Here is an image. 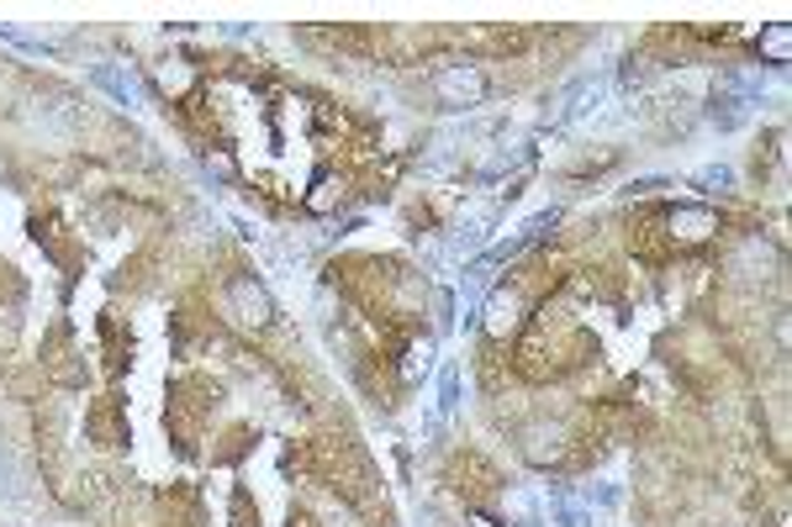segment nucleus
<instances>
[{
    "label": "nucleus",
    "instance_id": "f03ea898",
    "mask_svg": "<svg viewBox=\"0 0 792 527\" xmlns=\"http://www.w3.org/2000/svg\"><path fill=\"white\" fill-rule=\"evenodd\" d=\"M433 95H439L450 112H470V106L487 101V74H481L476 63H444V69L433 74Z\"/></svg>",
    "mask_w": 792,
    "mask_h": 527
},
{
    "label": "nucleus",
    "instance_id": "423d86ee",
    "mask_svg": "<svg viewBox=\"0 0 792 527\" xmlns=\"http://www.w3.org/2000/svg\"><path fill=\"white\" fill-rule=\"evenodd\" d=\"M545 506H549V523L555 527H592V501L571 496L566 485H549Z\"/></svg>",
    "mask_w": 792,
    "mask_h": 527
},
{
    "label": "nucleus",
    "instance_id": "9b49d317",
    "mask_svg": "<svg viewBox=\"0 0 792 527\" xmlns=\"http://www.w3.org/2000/svg\"><path fill=\"white\" fill-rule=\"evenodd\" d=\"M692 190H702V196H724V190H734V169L730 164H708V169L692 175Z\"/></svg>",
    "mask_w": 792,
    "mask_h": 527
},
{
    "label": "nucleus",
    "instance_id": "6e6552de",
    "mask_svg": "<svg viewBox=\"0 0 792 527\" xmlns=\"http://www.w3.org/2000/svg\"><path fill=\"white\" fill-rule=\"evenodd\" d=\"M513 323H519V295L497 291L487 301V332H491V338H508V332H513Z\"/></svg>",
    "mask_w": 792,
    "mask_h": 527
},
{
    "label": "nucleus",
    "instance_id": "9d476101",
    "mask_svg": "<svg viewBox=\"0 0 792 527\" xmlns=\"http://www.w3.org/2000/svg\"><path fill=\"white\" fill-rule=\"evenodd\" d=\"M401 375H407L412 385L433 375V338H423V343H412V349H407V359H401Z\"/></svg>",
    "mask_w": 792,
    "mask_h": 527
},
{
    "label": "nucleus",
    "instance_id": "2eb2a0df",
    "mask_svg": "<svg viewBox=\"0 0 792 527\" xmlns=\"http://www.w3.org/2000/svg\"><path fill=\"white\" fill-rule=\"evenodd\" d=\"M470 527H491V523H487V517H476V523H470Z\"/></svg>",
    "mask_w": 792,
    "mask_h": 527
},
{
    "label": "nucleus",
    "instance_id": "0eeeda50",
    "mask_svg": "<svg viewBox=\"0 0 792 527\" xmlns=\"http://www.w3.org/2000/svg\"><path fill=\"white\" fill-rule=\"evenodd\" d=\"M671 233H682L687 243H702L708 233H719V216H713L708 206H676V216H671Z\"/></svg>",
    "mask_w": 792,
    "mask_h": 527
},
{
    "label": "nucleus",
    "instance_id": "39448f33",
    "mask_svg": "<svg viewBox=\"0 0 792 527\" xmlns=\"http://www.w3.org/2000/svg\"><path fill=\"white\" fill-rule=\"evenodd\" d=\"M560 454H566V428L539 422V428L523 433V459H528V465H555Z\"/></svg>",
    "mask_w": 792,
    "mask_h": 527
},
{
    "label": "nucleus",
    "instance_id": "1a4fd4ad",
    "mask_svg": "<svg viewBox=\"0 0 792 527\" xmlns=\"http://www.w3.org/2000/svg\"><path fill=\"white\" fill-rule=\"evenodd\" d=\"M761 54H766V63H771V69H782V63H788V54H792L788 22H771V27L761 32Z\"/></svg>",
    "mask_w": 792,
    "mask_h": 527
},
{
    "label": "nucleus",
    "instance_id": "f8f14e48",
    "mask_svg": "<svg viewBox=\"0 0 792 527\" xmlns=\"http://www.w3.org/2000/svg\"><path fill=\"white\" fill-rule=\"evenodd\" d=\"M487 216H470V222H459L455 227V237H450V243H455V254H476V248H481V243H487Z\"/></svg>",
    "mask_w": 792,
    "mask_h": 527
},
{
    "label": "nucleus",
    "instance_id": "ddd939ff",
    "mask_svg": "<svg viewBox=\"0 0 792 527\" xmlns=\"http://www.w3.org/2000/svg\"><path fill=\"white\" fill-rule=\"evenodd\" d=\"M0 43H11V48H22V54H54L48 37H32V32H22L16 22H0Z\"/></svg>",
    "mask_w": 792,
    "mask_h": 527
},
{
    "label": "nucleus",
    "instance_id": "7ed1b4c3",
    "mask_svg": "<svg viewBox=\"0 0 792 527\" xmlns=\"http://www.w3.org/2000/svg\"><path fill=\"white\" fill-rule=\"evenodd\" d=\"M91 85H101L117 106H149V90L132 80V69H123V63H95L91 69Z\"/></svg>",
    "mask_w": 792,
    "mask_h": 527
},
{
    "label": "nucleus",
    "instance_id": "4468645a",
    "mask_svg": "<svg viewBox=\"0 0 792 527\" xmlns=\"http://www.w3.org/2000/svg\"><path fill=\"white\" fill-rule=\"evenodd\" d=\"M459 407V370L455 364H439V417H450Z\"/></svg>",
    "mask_w": 792,
    "mask_h": 527
},
{
    "label": "nucleus",
    "instance_id": "f257e3e1",
    "mask_svg": "<svg viewBox=\"0 0 792 527\" xmlns=\"http://www.w3.org/2000/svg\"><path fill=\"white\" fill-rule=\"evenodd\" d=\"M222 312H228L233 323L244 327V332H259V327H270L275 301H270V291H265V285H259L254 274H238V280H228Z\"/></svg>",
    "mask_w": 792,
    "mask_h": 527
},
{
    "label": "nucleus",
    "instance_id": "20e7f679",
    "mask_svg": "<svg viewBox=\"0 0 792 527\" xmlns=\"http://www.w3.org/2000/svg\"><path fill=\"white\" fill-rule=\"evenodd\" d=\"M555 227H560V206H545V211H534V216H528V222H523V227H519V237H513V243H502V248H491V259H487V264L519 259L523 248H534V243H539V237H549V233H555Z\"/></svg>",
    "mask_w": 792,
    "mask_h": 527
}]
</instances>
